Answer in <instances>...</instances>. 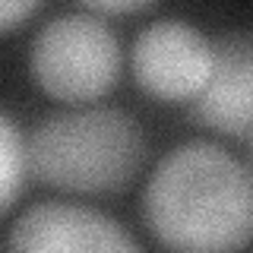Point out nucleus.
<instances>
[{"label": "nucleus", "mask_w": 253, "mask_h": 253, "mask_svg": "<svg viewBox=\"0 0 253 253\" xmlns=\"http://www.w3.org/2000/svg\"><path fill=\"white\" fill-rule=\"evenodd\" d=\"M146 225L171 250H241L253 241V174L209 142L158 162L146 187Z\"/></svg>", "instance_id": "f257e3e1"}, {"label": "nucleus", "mask_w": 253, "mask_h": 253, "mask_svg": "<svg viewBox=\"0 0 253 253\" xmlns=\"http://www.w3.org/2000/svg\"><path fill=\"white\" fill-rule=\"evenodd\" d=\"M29 171L67 193H114L136 177L146 146L130 114L117 108L67 111L32 133Z\"/></svg>", "instance_id": "f03ea898"}, {"label": "nucleus", "mask_w": 253, "mask_h": 253, "mask_svg": "<svg viewBox=\"0 0 253 253\" xmlns=\"http://www.w3.org/2000/svg\"><path fill=\"white\" fill-rule=\"evenodd\" d=\"M29 70L51 98L92 101L121 76V44L114 32L92 16H60L35 35Z\"/></svg>", "instance_id": "7ed1b4c3"}, {"label": "nucleus", "mask_w": 253, "mask_h": 253, "mask_svg": "<svg viewBox=\"0 0 253 253\" xmlns=\"http://www.w3.org/2000/svg\"><path fill=\"white\" fill-rule=\"evenodd\" d=\"M133 79L162 101L196 98L212 70V42L187 22L165 19L149 26L130 54Z\"/></svg>", "instance_id": "20e7f679"}, {"label": "nucleus", "mask_w": 253, "mask_h": 253, "mask_svg": "<svg viewBox=\"0 0 253 253\" xmlns=\"http://www.w3.org/2000/svg\"><path fill=\"white\" fill-rule=\"evenodd\" d=\"M196 121L225 136L253 130V35L234 32L212 42L209 79L193 98Z\"/></svg>", "instance_id": "39448f33"}, {"label": "nucleus", "mask_w": 253, "mask_h": 253, "mask_svg": "<svg viewBox=\"0 0 253 253\" xmlns=\"http://www.w3.org/2000/svg\"><path fill=\"white\" fill-rule=\"evenodd\" d=\"M10 250H139L117 221L67 203H42L13 225Z\"/></svg>", "instance_id": "423d86ee"}, {"label": "nucleus", "mask_w": 253, "mask_h": 253, "mask_svg": "<svg viewBox=\"0 0 253 253\" xmlns=\"http://www.w3.org/2000/svg\"><path fill=\"white\" fill-rule=\"evenodd\" d=\"M26 168H29L26 142H22L16 124L6 114H0V215L10 212L16 196L22 193Z\"/></svg>", "instance_id": "0eeeda50"}, {"label": "nucleus", "mask_w": 253, "mask_h": 253, "mask_svg": "<svg viewBox=\"0 0 253 253\" xmlns=\"http://www.w3.org/2000/svg\"><path fill=\"white\" fill-rule=\"evenodd\" d=\"M38 0H0V32L16 29L22 19H29L35 13Z\"/></svg>", "instance_id": "6e6552de"}, {"label": "nucleus", "mask_w": 253, "mask_h": 253, "mask_svg": "<svg viewBox=\"0 0 253 253\" xmlns=\"http://www.w3.org/2000/svg\"><path fill=\"white\" fill-rule=\"evenodd\" d=\"M83 3L92 6V10H101V13H136V10L152 6L155 0H83Z\"/></svg>", "instance_id": "1a4fd4ad"}, {"label": "nucleus", "mask_w": 253, "mask_h": 253, "mask_svg": "<svg viewBox=\"0 0 253 253\" xmlns=\"http://www.w3.org/2000/svg\"><path fill=\"white\" fill-rule=\"evenodd\" d=\"M250 133H253V130H250ZM250 149H253V136H250Z\"/></svg>", "instance_id": "9d476101"}]
</instances>
